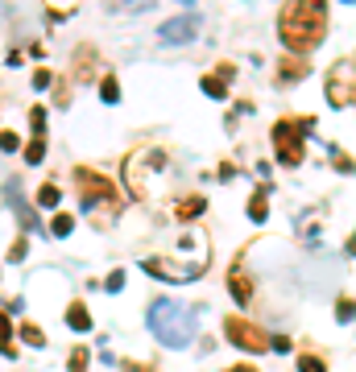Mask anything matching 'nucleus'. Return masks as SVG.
<instances>
[{
	"label": "nucleus",
	"instance_id": "obj_1",
	"mask_svg": "<svg viewBox=\"0 0 356 372\" xmlns=\"http://www.w3.org/2000/svg\"><path fill=\"white\" fill-rule=\"evenodd\" d=\"M278 33L286 41L290 54L307 58L315 46H324L328 37V4L324 0H294V4H282L278 12Z\"/></svg>",
	"mask_w": 356,
	"mask_h": 372
},
{
	"label": "nucleus",
	"instance_id": "obj_2",
	"mask_svg": "<svg viewBox=\"0 0 356 372\" xmlns=\"http://www.w3.org/2000/svg\"><path fill=\"white\" fill-rule=\"evenodd\" d=\"M207 261H212V244H207V236H199V232H187V236H178V248L174 253H162V257H145V273L149 277H162V282H195V277H203L207 273Z\"/></svg>",
	"mask_w": 356,
	"mask_h": 372
},
{
	"label": "nucleus",
	"instance_id": "obj_3",
	"mask_svg": "<svg viewBox=\"0 0 356 372\" xmlns=\"http://www.w3.org/2000/svg\"><path fill=\"white\" fill-rule=\"evenodd\" d=\"M166 166H170L166 149H158V145L133 149V153L124 157V186H129V195L141 199V203H149V199L158 195V182L166 178Z\"/></svg>",
	"mask_w": 356,
	"mask_h": 372
},
{
	"label": "nucleus",
	"instance_id": "obj_4",
	"mask_svg": "<svg viewBox=\"0 0 356 372\" xmlns=\"http://www.w3.org/2000/svg\"><path fill=\"white\" fill-rule=\"evenodd\" d=\"M149 331H153L158 344H166V348H187L191 335H195V315H191L182 302L158 298V302L149 306Z\"/></svg>",
	"mask_w": 356,
	"mask_h": 372
},
{
	"label": "nucleus",
	"instance_id": "obj_5",
	"mask_svg": "<svg viewBox=\"0 0 356 372\" xmlns=\"http://www.w3.org/2000/svg\"><path fill=\"white\" fill-rule=\"evenodd\" d=\"M303 128H311V120L299 116H282L274 124V153L282 166H303Z\"/></svg>",
	"mask_w": 356,
	"mask_h": 372
},
{
	"label": "nucleus",
	"instance_id": "obj_6",
	"mask_svg": "<svg viewBox=\"0 0 356 372\" xmlns=\"http://www.w3.org/2000/svg\"><path fill=\"white\" fill-rule=\"evenodd\" d=\"M75 186H79V199L87 203V211H91V215H100V203H108V207L116 211V190H112V182H108L104 174H95V170H87V166H79V170H75Z\"/></svg>",
	"mask_w": 356,
	"mask_h": 372
},
{
	"label": "nucleus",
	"instance_id": "obj_7",
	"mask_svg": "<svg viewBox=\"0 0 356 372\" xmlns=\"http://www.w3.org/2000/svg\"><path fill=\"white\" fill-rule=\"evenodd\" d=\"M328 99H332V108L356 104V54L328 66Z\"/></svg>",
	"mask_w": 356,
	"mask_h": 372
},
{
	"label": "nucleus",
	"instance_id": "obj_8",
	"mask_svg": "<svg viewBox=\"0 0 356 372\" xmlns=\"http://www.w3.org/2000/svg\"><path fill=\"white\" fill-rule=\"evenodd\" d=\"M224 335H228L236 348H245V352H270V344H274L257 323H249V319H241V315H228V319H224Z\"/></svg>",
	"mask_w": 356,
	"mask_h": 372
},
{
	"label": "nucleus",
	"instance_id": "obj_9",
	"mask_svg": "<svg viewBox=\"0 0 356 372\" xmlns=\"http://www.w3.org/2000/svg\"><path fill=\"white\" fill-rule=\"evenodd\" d=\"M199 29H203L199 12H182V17H170V21L162 25V41H166V46H187Z\"/></svg>",
	"mask_w": 356,
	"mask_h": 372
},
{
	"label": "nucleus",
	"instance_id": "obj_10",
	"mask_svg": "<svg viewBox=\"0 0 356 372\" xmlns=\"http://www.w3.org/2000/svg\"><path fill=\"white\" fill-rule=\"evenodd\" d=\"M203 211H207V199H203V195H182V199L174 203V219H178V224H191V219H199Z\"/></svg>",
	"mask_w": 356,
	"mask_h": 372
},
{
	"label": "nucleus",
	"instance_id": "obj_11",
	"mask_svg": "<svg viewBox=\"0 0 356 372\" xmlns=\"http://www.w3.org/2000/svg\"><path fill=\"white\" fill-rule=\"evenodd\" d=\"M278 79H282V83H299V79H307V58L286 54V58L278 62Z\"/></svg>",
	"mask_w": 356,
	"mask_h": 372
},
{
	"label": "nucleus",
	"instance_id": "obj_12",
	"mask_svg": "<svg viewBox=\"0 0 356 372\" xmlns=\"http://www.w3.org/2000/svg\"><path fill=\"white\" fill-rule=\"evenodd\" d=\"M228 290L236 294V302H241V306L253 298V282L245 277V269H241V265H232V273H228Z\"/></svg>",
	"mask_w": 356,
	"mask_h": 372
},
{
	"label": "nucleus",
	"instance_id": "obj_13",
	"mask_svg": "<svg viewBox=\"0 0 356 372\" xmlns=\"http://www.w3.org/2000/svg\"><path fill=\"white\" fill-rule=\"evenodd\" d=\"M100 66H95V50L91 46H83L79 54H75V79H91Z\"/></svg>",
	"mask_w": 356,
	"mask_h": 372
},
{
	"label": "nucleus",
	"instance_id": "obj_14",
	"mask_svg": "<svg viewBox=\"0 0 356 372\" xmlns=\"http://www.w3.org/2000/svg\"><path fill=\"white\" fill-rule=\"evenodd\" d=\"M66 323H71L75 331H91V315H87V306H83V302H71V306H66Z\"/></svg>",
	"mask_w": 356,
	"mask_h": 372
},
{
	"label": "nucleus",
	"instance_id": "obj_15",
	"mask_svg": "<svg viewBox=\"0 0 356 372\" xmlns=\"http://www.w3.org/2000/svg\"><path fill=\"white\" fill-rule=\"evenodd\" d=\"M265 215H270V207H265V190H257V195L249 199V219H253V224H265Z\"/></svg>",
	"mask_w": 356,
	"mask_h": 372
},
{
	"label": "nucleus",
	"instance_id": "obj_16",
	"mask_svg": "<svg viewBox=\"0 0 356 372\" xmlns=\"http://www.w3.org/2000/svg\"><path fill=\"white\" fill-rule=\"evenodd\" d=\"M17 335H21V340H25L29 348H46V331H41L37 323H25V327H21Z\"/></svg>",
	"mask_w": 356,
	"mask_h": 372
},
{
	"label": "nucleus",
	"instance_id": "obj_17",
	"mask_svg": "<svg viewBox=\"0 0 356 372\" xmlns=\"http://www.w3.org/2000/svg\"><path fill=\"white\" fill-rule=\"evenodd\" d=\"M100 95H104L108 104L120 99V83H116V75H104V79H100Z\"/></svg>",
	"mask_w": 356,
	"mask_h": 372
},
{
	"label": "nucleus",
	"instance_id": "obj_18",
	"mask_svg": "<svg viewBox=\"0 0 356 372\" xmlns=\"http://www.w3.org/2000/svg\"><path fill=\"white\" fill-rule=\"evenodd\" d=\"M299 372H328V364H324V356L303 352V356H299Z\"/></svg>",
	"mask_w": 356,
	"mask_h": 372
},
{
	"label": "nucleus",
	"instance_id": "obj_19",
	"mask_svg": "<svg viewBox=\"0 0 356 372\" xmlns=\"http://www.w3.org/2000/svg\"><path fill=\"white\" fill-rule=\"evenodd\" d=\"M203 91L216 95V99H224V95H228V83H224L220 75H207V79H203Z\"/></svg>",
	"mask_w": 356,
	"mask_h": 372
},
{
	"label": "nucleus",
	"instance_id": "obj_20",
	"mask_svg": "<svg viewBox=\"0 0 356 372\" xmlns=\"http://www.w3.org/2000/svg\"><path fill=\"white\" fill-rule=\"evenodd\" d=\"M41 157H46V141H41V137H33V141L25 145V161H29V166H37Z\"/></svg>",
	"mask_w": 356,
	"mask_h": 372
},
{
	"label": "nucleus",
	"instance_id": "obj_21",
	"mask_svg": "<svg viewBox=\"0 0 356 372\" xmlns=\"http://www.w3.org/2000/svg\"><path fill=\"white\" fill-rule=\"evenodd\" d=\"M66 369H71V372H87V348H75V352L66 356Z\"/></svg>",
	"mask_w": 356,
	"mask_h": 372
},
{
	"label": "nucleus",
	"instance_id": "obj_22",
	"mask_svg": "<svg viewBox=\"0 0 356 372\" xmlns=\"http://www.w3.org/2000/svg\"><path fill=\"white\" fill-rule=\"evenodd\" d=\"M54 203H58V186H54V182H46V186L37 190V207H54Z\"/></svg>",
	"mask_w": 356,
	"mask_h": 372
},
{
	"label": "nucleus",
	"instance_id": "obj_23",
	"mask_svg": "<svg viewBox=\"0 0 356 372\" xmlns=\"http://www.w3.org/2000/svg\"><path fill=\"white\" fill-rule=\"evenodd\" d=\"M50 232H54V236H71V232H75V219H71V215H54Z\"/></svg>",
	"mask_w": 356,
	"mask_h": 372
},
{
	"label": "nucleus",
	"instance_id": "obj_24",
	"mask_svg": "<svg viewBox=\"0 0 356 372\" xmlns=\"http://www.w3.org/2000/svg\"><path fill=\"white\" fill-rule=\"evenodd\" d=\"M0 348H4V352L12 356V323L4 319V311H0Z\"/></svg>",
	"mask_w": 356,
	"mask_h": 372
},
{
	"label": "nucleus",
	"instance_id": "obj_25",
	"mask_svg": "<svg viewBox=\"0 0 356 372\" xmlns=\"http://www.w3.org/2000/svg\"><path fill=\"white\" fill-rule=\"evenodd\" d=\"M332 161L340 166V174H356V161H353V157H348V153H340L336 145H332Z\"/></svg>",
	"mask_w": 356,
	"mask_h": 372
},
{
	"label": "nucleus",
	"instance_id": "obj_26",
	"mask_svg": "<svg viewBox=\"0 0 356 372\" xmlns=\"http://www.w3.org/2000/svg\"><path fill=\"white\" fill-rule=\"evenodd\" d=\"M336 319H340V323L356 319V298H340V306H336Z\"/></svg>",
	"mask_w": 356,
	"mask_h": 372
},
{
	"label": "nucleus",
	"instance_id": "obj_27",
	"mask_svg": "<svg viewBox=\"0 0 356 372\" xmlns=\"http://www.w3.org/2000/svg\"><path fill=\"white\" fill-rule=\"evenodd\" d=\"M29 124H33V133L41 137V128H46V112H41V108H33V112H29Z\"/></svg>",
	"mask_w": 356,
	"mask_h": 372
},
{
	"label": "nucleus",
	"instance_id": "obj_28",
	"mask_svg": "<svg viewBox=\"0 0 356 372\" xmlns=\"http://www.w3.org/2000/svg\"><path fill=\"white\" fill-rule=\"evenodd\" d=\"M104 286H108L112 294H116V290H124V273H120V269H116V273H108V282H104Z\"/></svg>",
	"mask_w": 356,
	"mask_h": 372
},
{
	"label": "nucleus",
	"instance_id": "obj_29",
	"mask_svg": "<svg viewBox=\"0 0 356 372\" xmlns=\"http://www.w3.org/2000/svg\"><path fill=\"white\" fill-rule=\"evenodd\" d=\"M0 149H4V153H12V149H17V133H8V128H4V133H0Z\"/></svg>",
	"mask_w": 356,
	"mask_h": 372
},
{
	"label": "nucleus",
	"instance_id": "obj_30",
	"mask_svg": "<svg viewBox=\"0 0 356 372\" xmlns=\"http://www.w3.org/2000/svg\"><path fill=\"white\" fill-rule=\"evenodd\" d=\"M50 17H54V21H62V17H75V8H66V4H54V8H50Z\"/></svg>",
	"mask_w": 356,
	"mask_h": 372
},
{
	"label": "nucleus",
	"instance_id": "obj_31",
	"mask_svg": "<svg viewBox=\"0 0 356 372\" xmlns=\"http://www.w3.org/2000/svg\"><path fill=\"white\" fill-rule=\"evenodd\" d=\"M33 87H37V91L50 87V70H33Z\"/></svg>",
	"mask_w": 356,
	"mask_h": 372
},
{
	"label": "nucleus",
	"instance_id": "obj_32",
	"mask_svg": "<svg viewBox=\"0 0 356 372\" xmlns=\"http://www.w3.org/2000/svg\"><path fill=\"white\" fill-rule=\"evenodd\" d=\"M228 372H257V369H253V364H232Z\"/></svg>",
	"mask_w": 356,
	"mask_h": 372
}]
</instances>
